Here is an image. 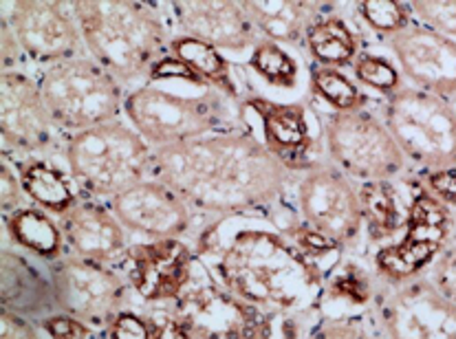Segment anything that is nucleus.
<instances>
[{
    "label": "nucleus",
    "mask_w": 456,
    "mask_h": 339,
    "mask_svg": "<svg viewBox=\"0 0 456 339\" xmlns=\"http://www.w3.org/2000/svg\"><path fill=\"white\" fill-rule=\"evenodd\" d=\"M143 315H146L148 324H151L152 339H192L188 328L181 324V319L172 313L167 304L146 306Z\"/></svg>",
    "instance_id": "e433bc0d"
},
{
    "label": "nucleus",
    "mask_w": 456,
    "mask_h": 339,
    "mask_svg": "<svg viewBox=\"0 0 456 339\" xmlns=\"http://www.w3.org/2000/svg\"><path fill=\"white\" fill-rule=\"evenodd\" d=\"M25 190H22L20 176H18L16 165L3 157L0 164V207H3V216L25 207Z\"/></svg>",
    "instance_id": "4c0bfd02"
},
{
    "label": "nucleus",
    "mask_w": 456,
    "mask_h": 339,
    "mask_svg": "<svg viewBox=\"0 0 456 339\" xmlns=\"http://www.w3.org/2000/svg\"><path fill=\"white\" fill-rule=\"evenodd\" d=\"M179 36H190L218 51H245L260 43L243 3L221 0H176L166 3Z\"/></svg>",
    "instance_id": "aec40b11"
},
{
    "label": "nucleus",
    "mask_w": 456,
    "mask_h": 339,
    "mask_svg": "<svg viewBox=\"0 0 456 339\" xmlns=\"http://www.w3.org/2000/svg\"><path fill=\"white\" fill-rule=\"evenodd\" d=\"M309 85L311 95L324 101L333 113L369 109L370 104V97L342 69L318 67V64H314L309 71Z\"/></svg>",
    "instance_id": "c85d7f7f"
},
{
    "label": "nucleus",
    "mask_w": 456,
    "mask_h": 339,
    "mask_svg": "<svg viewBox=\"0 0 456 339\" xmlns=\"http://www.w3.org/2000/svg\"><path fill=\"white\" fill-rule=\"evenodd\" d=\"M248 67L263 82L276 88H296L300 82V64L282 44L272 40H260L251 49Z\"/></svg>",
    "instance_id": "7c9ffc66"
},
{
    "label": "nucleus",
    "mask_w": 456,
    "mask_h": 339,
    "mask_svg": "<svg viewBox=\"0 0 456 339\" xmlns=\"http://www.w3.org/2000/svg\"><path fill=\"white\" fill-rule=\"evenodd\" d=\"M305 46L314 64L342 69V71L353 67L357 55L362 53L360 34L346 18L339 16L338 7L309 27L305 36Z\"/></svg>",
    "instance_id": "cd10ccee"
},
{
    "label": "nucleus",
    "mask_w": 456,
    "mask_h": 339,
    "mask_svg": "<svg viewBox=\"0 0 456 339\" xmlns=\"http://www.w3.org/2000/svg\"><path fill=\"white\" fill-rule=\"evenodd\" d=\"M432 285L441 291L448 300L456 304V236L448 243V247L439 254L426 273Z\"/></svg>",
    "instance_id": "f704fd0d"
},
{
    "label": "nucleus",
    "mask_w": 456,
    "mask_h": 339,
    "mask_svg": "<svg viewBox=\"0 0 456 339\" xmlns=\"http://www.w3.org/2000/svg\"><path fill=\"white\" fill-rule=\"evenodd\" d=\"M324 155L355 183L397 181L408 159L379 113L370 109L327 113L322 117Z\"/></svg>",
    "instance_id": "9b49d317"
},
{
    "label": "nucleus",
    "mask_w": 456,
    "mask_h": 339,
    "mask_svg": "<svg viewBox=\"0 0 456 339\" xmlns=\"http://www.w3.org/2000/svg\"><path fill=\"white\" fill-rule=\"evenodd\" d=\"M7 238L18 249H25L36 258L53 262L67 254L62 230L49 212L40 210L36 206H25L20 210L3 216Z\"/></svg>",
    "instance_id": "bb28decb"
},
{
    "label": "nucleus",
    "mask_w": 456,
    "mask_h": 339,
    "mask_svg": "<svg viewBox=\"0 0 456 339\" xmlns=\"http://www.w3.org/2000/svg\"><path fill=\"white\" fill-rule=\"evenodd\" d=\"M124 115L143 141L157 148L179 146L216 133L243 130V101L227 100L221 93L179 95L159 86H139L126 95Z\"/></svg>",
    "instance_id": "20e7f679"
},
{
    "label": "nucleus",
    "mask_w": 456,
    "mask_h": 339,
    "mask_svg": "<svg viewBox=\"0 0 456 339\" xmlns=\"http://www.w3.org/2000/svg\"><path fill=\"white\" fill-rule=\"evenodd\" d=\"M0 9L3 20L13 29L29 62L46 69L84 55V38L71 3L18 0L0 3Z\"/></svg>",
    "instance_id": "dca6fc26"
},
{
    "label": "nucleus",
    "mask_w": 456,
    "mask_h": 339,
    "mask_svg": "<svg viewBox=\"0 0 456 339\" xmlns=\"http://www.w3.org/2000/svg\"><path fill=\"white\" fill-rule=\"evenodd\" d=\"M3 309L22 318H42L58 313L49 273H42L22 254L3 249Z\"/></svg>",
    "instance_id": "4be33fe9"
},
{
    "label": "nucleus",
    "mask_w": 456,
    "mask_h": 339,
    "mask_svg": "<svg viewBox=\"0 0 456 339\" xmlns=\"http://www.w3.org/2000/svg\"><path fill=\"white\" fill-rule=\"evenodd\" d=\"M38 86L55 126L69 137L82 130L118 122L124 113V86L91 55L46 67Z\"/></svg>",
    "instance_id": "0eeeda50"
},
{
    "label": "nucleus",
    "mask_w": 456,
    "mask_h": 339,
    "mask_svg": "<svg viewBox=\"0 0 456 339\" xmlns=\"http://www.w3.org/2000/svg\"><path fill=\"white\" fill-rule=\"evenodd\" d=\"M124 276L143 306L172 304L192 282L199 255L183 238L142 240L122 258Z\"/></svg>",
    "instance_id": "f3484780"
},
{
    "label": "nucleus",
    "mask_w": 456,
    "mask_h": 339,
    "mask_svg": "<svg viewBox=\"0 0 456 339\" xmlns=\"http://www.w3.org/2000/svg\"><path fill=\"white\" fill-rule=\"evenodd\" d=\"M297 339H379L369 311L322 309Z\"/></svg>",
    "instance_id": "c756f323"
},
{
    "label": "nucleus",
    "mask_w": 456,
    "mask_h": 339,
    "mask_svg": "<svg viewBox=\"0 0 456 339\" xmlns=\"http://www.w3.org/2000/svg\"><path fill=\"white\" fill-rule=\"evenodd\" d=\"M40 328L51 339H95V328L67 313H51L40 319Z\"/></svg>",
    "instance_id": "c9c22d12"
},
{
    "label": "nucleus",
    "mask_w": 456,
    "mask_h": 339,
    "mask_svg": "<svg viewBox=\"0 0 456 339\" xmlns=\"http://www.w3.org/2000/svg\"><path fill=\"white\" fill-rule=\"evenodd\" d=\"M106 339H152L151 324H148L146 315L137 313L133 309H124L118 318L110 322L106 328Z\"/></svg>",
    "instance_id": "58836bf2"
},
{
    "label": "nucleus",
    "mask_w": 456,
    "mask_h": 339,
    "mask_svg": "<svg viewBox=\"0 0 456 339\" xmlns=\"http://www.w3.org/2000/svg\"><path fill=\"white\" fill-rule=\"evenodd\" d=\"M293 206L209 218L194 252L214 280L258 311L311 324L331 271L346 254H315L293 230Z\"/></svg>",
    "instance_id": "f257e3e1"
},
{
    "label": "nucleus",
    "mask_w": 456,
    "mask_h": 339,
    "mask_svg": "<svg viewBox=\"0 0 456 339\" xmlns=\"http://www.w3.org/2000/svg\"><path fill=\"white\" fill-rule=\"evenodd\" d=\"M151 176L164 181L197 214L278 212L291 203L296 174L251 130L216 133L152 150Z\"/></svg>",
    "instance_id": "f03ea898"
},
{
    "label": "nucleus",
    "mask_w": 456,
    "mask_h": 339,
    "mask_svg": "<svg viewBox=\"0 0 456 339\" xmlns=\"http://www.w3.org/2000/svg\"><path fill=\"white\" fill-rule=\"evenodd\" d=\"M355 16L375 34L393 38L412 25L411 3L399 0H364L355 4Z\"/></svg>",
    "instance_id": "473e14b6"
},
{
    "label": "nucleus",
    "mask_w": 456,
    "mask_h": 339,
    "mask_svg": "<svg viewBox=\"0 0 456 339\" xmlns=\"http://www.w3.org/2000/svg\"><path fill=\"white\" fill-rule=\"evenodd\" d=\"M421 181L439 201H444L445 206L456 210V165L445 170L423 172Z\"/></svg>",
    "instance_id": "ea45409f"
},
{
    "label": "nucleus",
    "mask_w": 456,
    "mask_h": 339,
    "mask_svg": "<svg viewBox=\"0 0 456 339\" xmlns=\"http://www.w3.org/2000/svg\"><path fill=\"white\" fill-rule=\"evenodd\" d=\"M152 148L124 122L71 134L64 143V164L82 197L115 198L151 174Z\"/></svg>",
    "instance_id": "39448f33"
},
{
    "label": "nucleus",
    "mask_w": 456,
    "mask_h": 339,
    "mask_svg": "<svg viewBox=\"0 0 456 339\" xmlns=\"http://www.w3.org/2000/svg\"><path fill=\"white\" fill-rule=\"evenodd\" d=\"M370 313L379 339H456V304L428 276L379 282Z\"/></svg>",
    "instance_id": "ddd939ff"
},
{
    "label": "nucleus",
    "mask_w": 456,
    "mask_h": 339,
    "mask_svg": "<svg viewBox=\"0 0 456 339\" xmlns=\"http://www.w3.org/2000/svg\"><path fill=\"white\" fill-rule=\"evenodd\" d=\"M291 206L302 225L344 254L362 255L364 216L357 183L329 159L296 174Z\"/></svg>",
    "instance_id": "9d476101"
},
{
    "label": "nucleus",
    "mask_w": 456,
    "mask_h": 339,
    "mask_svg": "<svg viewBox=\"0 0 456 339\" xmlns=\"http://www.w3.org/2000/svg\"><path fill=\"white\" fill-rule=\"evenodd\" d=\"M170 53L179 62H183L206 88H214V91L225 95L227 100L236 101V104L243 101L232 62L216 46L190 38V36L176 34L170 40Z\"/></svg>",
    "instance_id": "a878e982"
},
{
    "label": "nucleus",
    "mask_w": 456,
    "mask_h": 339,
    "mask_svg": "<svg viewBox=\"0 0 456 339\" xmlns=\"http://www.w3.org/2000/svg\"><path fill=\"white\" fill-rule=\"evenodd\" d=\"M67 254L95 260L102 264H118L128 252V231L110 207L91 198H80L62 216H58Z\"/></svg>",
    "instance_id": "412c9836"
},
{
    "label": "nucleus",
    "mask_w": 456,
    "mask_h": 339,
    "mask_svg": "<svg viewBox=\"0 0 456 339\" xmlns=\"http://www.w3.org/2000/svg\"><path fill=\"white\" fill-rule=\"evenodd\" d=\"M388 49L411 86L444 100L456 97V40L412 22L388 38Z\"/></svg>",
    "instance_id": "6ab92c4d"
},
{
    "label": "nucleus",
    "mask_w": 456,
    "mask_h": 339,
    "mask_svg": "<svg viewBox=\"0 0 456 339\" xmlns=\"http://www.w3.org/2000/svg\"><path fill=\"white\" fill-rule=\"evenodd\" d=\"M411 12L421 27L456 40V0H415Z\"/></svg>",
    "instance_id": "72a5a7b5"
},
{
    "label": "nucleus",
    "mask_w": 456,
    "mask_h": 339,
    "mask_svg": "<svg viewBox=\"0 0 456 339\" xmlns=\"http://www.w3.org/2000/svg\"><path fill=\"white\" fill-rule=\"evenodd\" d=\"M60 130L46 109L38 80L25 71L0 76V139L3 157L13 161L45 157L58 146Z\"/></svg>",
    "instance_id": "2eb2a0df"
},
{
    "label": "nucleus",
    "mask_w": 456,
    "mask_h": 339,
    "mask_svg": "<svg viewBox=\"0 0 456 339\" xmlns=\"http://www.w3.org/2000/svg\"><path fill=\"white\" fill-rule=\"evenodd\" d=\"M167 306L192 339H297L309 327L239 300L214 280L201 260L192 282Z\"/></svg>",
    "instance_id": "423d86ee"
},
{
    "label": "nucleus",
    "mask_w": 456,
    "mask_h": 339,
    "mask_svg": "<svg viewBox=\"0 0 456 339\" xmlns=\"http://www.w3.org/2000/svg\"><path fill=\"white\" fill-rule=\"evenodd\" d=\"M454 110H456V97H454Z\"/></svg>",
    "instance_id": "37998d69"
},
{
    "label": "nucleus",
    "mask_w": 456,
    "mask_h": 339,
    "mask_svg": "<svg viewBox=\"0 0 456 339\" xmlns=\"http://www.w3.org/2000/svg\"><path fill=\"white\" fill-rule=\"evenodd\" d=\"M0 339H42V337H40V331L31 324L29 318H22V315L3 309V318H0Z\"/></svg>",
    "instance_id": "79ce46f5"
},
{
    "label": "nucleus",
    "mask_w": 456,
    "mask_h": 339,
    "mask_svg": "<svg viewBox=\"0 0 456 339\" xmlns=\"http://www.w3.org/2000/svg\"><path fill=\"white\" fill-rule=\"evenodd\" d=\"M109 207L128 234H137L146 240L183 238L197 218L194 207L155 176H146L110 198Z\"/></svg>",
    "instance_id": "a211bd4d"
},
{
    "label": "nucleus",
    "mask_w": 456,
    "mask_h": 339,
    "mask_svg": "<svg viewBox=\"0 0 456 339\" xmlns=\"http://www.w3.org/2000/svg\"><path fill=\"white\" fill-rule=\"evenodd\" d=\"M13 165L20 176L27 198L40 210L62 216L80 201L77 197L80 190L73 183L69 170L60 168L46 157H29V159L13 161Z\"/></svg>",
    "instance_id": "393cba45"
},
{
    "label": "nucleus",
    "mask_w": 456,
    "mask_h": 339,
    "mask_svg": "<svg viewBox=\"0 0 456 339\" xmlns=\"http://www.w3.org/2000/svg\"><path fill=\"white\" fill-rule=\"evenodd\" d=\"M71 9L88 55L122 86L151 77L170 51L166 22L148 3L77 0Z\"/></svg>",
    "instance_id": "7ed1b4c3"
},
{
    "label": "nucleus",
    "mask_w": 456,
    "mask_h": 339,
    "mask_svg": "<svg viewBox=\"0 0 456 339\" xmlns=\"http://www.w3.org/2000/svg\"><path fill=\"white\" fill-rule=\"evenodd\" d=\"M386 128L421 172L456 165V110L450 100L411 85L384 97L379 109Z\"/></svg>",
    "instance_id": "1a4fd4ad"
},
{
    "label": "nucleus",
    "mask_w": 456,
    "mask_h": 339,
    "mask_svg": "<svg viewBox=\"0 0 456 339\" xmlns=\"http://www.w3.org/2000/svg\"><path fill=\"white\" fill-rule=\"evenodd\" d=\"M454 236L456 210L439 201L421 179H415L408 185V212L402 234L366 258L377 280L384 285H402L426 276Z\"/></svg>",
    "instance_id": "6e6552de"
},
{
    "label": "nucleus",
    "mask_w": 456,
    "mask_h": 339,
    "mask_svg": "<svg viewBox=\"0 0 456 339\" xmlns=\"http://www.w3.org/2000/svg\"><path fill=\"white\" fill-rule=\"evenodd\" d=\"M249 20L254 22L260 38L272 40L278 44L300 46L305 44V36L311 25L333 12V3H260V0H248L243 3Z\"/></svg>",
    "instance_id": "5701e85b"
},
{
    "label": "nucleus",
    "mask_w": 456,
    "mask_h": 339,
    "mask_svg": "<svg viewBox=\"0 0 456 339\" xmlns=\"http://www.w3.org/2000/svg\"><path fill=\"white\" fill-rule=\"evenodd\" d=\"M351 71L353 80L357 85L369 88V91L379 93L384 97L393 95L399 88L406 86L397 62L386 58L384 53H375V51H362L355 62H353Z\"/></svg>",
    "instance_id": "2f4dec72"
},
{
    "label": "nucleus",
    "mask_w": 456,
    "mask_h": 339,
    "mask_svg": "<svg viewBox=\"0 0 456 339\" xmlns=\"http://www.w3.org/2000/svg\"><path fill=\"white\" fill-rule=\"evenodd\" d=\"M364 216V247L375 249L393 243L403 230L408 212V190L395 185V181H370L357 183Z\"/></svg>",
    "instance_id": "b1692460"
},
{
    "label": "nucleus",
    "mask_w": 456,
    "mask_h": 339,
    "mask_svg": "<svg viewBox=\"0 0 456 339\" xmlns=\"http://www.w3.org/2000/svg\"><path fill=\"white\" fill-rule=\"evenodd\" d=\"M243 110L254 115L263 146L293 174L309 170L324 155L322 122L305 101H276L263 95H243Z\"/></svg>",
    "instance_id": "4468645a"
},
{
    "label": "nucleus",
    "mask_w": 456,
    "mask_h": 339,
    "mask_svg": "<svg viewBox=\"0 0 456 339\" xmlns=\"http://www.w3.org/2000/svg\"><path fill=\"white\" fill-rule=\"evenodd\" d=\"M58 313L82 319L97 333H106L115 318L128 309L130 282L115 264H102L64 254L46 262Z\"/></svg>",
    "instance_id": "f8f14e48"
},
{
    "label": "nucleus",
    "mask_w": 456,
    "mask_h": 339,
    "mask_svg": "<svg viewBox=\"0 0 456 339\" xmlns=\"http://www.w3.org/2000/svg\"><path fill=\"white\" fill-rule=\"evenodd\" d=\"M25 53H22V46L18 43L16 34H13L12 27L7 22H0V64H3V71H18L22 62H25Z\"/></svg>",
    "instance_id": "a19ab883"
}]
</instances>
